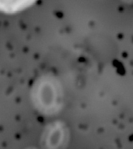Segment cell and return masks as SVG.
I'll return each mask as SVG.
<instances>
[{
  "label": "cell",
  "instance_id": "obj_1",
  "mask_svg": "<svg viewBox=\"0 0 133 149\" xmlns=\"http://www.w3.org/2000/svg\"><path fill=\"white\" fill-rule=\"evenodd\" d=\"M37 0H0V12L14 14L26 9Z\"/></svg>",
  "mask_w": 133,
  "mask_h": 149
}]
</instances>
